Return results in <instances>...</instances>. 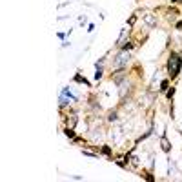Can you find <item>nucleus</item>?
<instances>
[{
  "label": "nucleus",
  "mask_w": 182,
  "mask_h": 182,
  "mask_svg": "<svg viewBox=\"0 0 182 182\" xmlns=\"http://www.w3.org/2000/svg\"><path fill=\"white\" fill-rule=\"evenodd\" d=\"M75 80H77V82H84V84H86V86H89V82H87L86 78H82L80 75H77V77H75Z\"/></svg>",
  "instance_id": "2"
},
{
  "label": "nucleus",
  "mask_w": 182,
  "mask_h": 182,
  "mask_svg": "<svg viewBox=\"0 0 182 182\" xmlns=\"http://www.w3.org/2000/svg\"><path fill=\"white\" fill-rule=\"evenodd\" d=\"M180 66H182V58L177 57V55H171L169 62H167V67H169V75H171V77H177V75H179Z\"/></svg>",
  "instance_id": "1"
},
{
  "label": "nucleus",
  "mask_w": 182,
  "mask_h": 182,
  "mask_svg": "<svg viewBox=\"0 0 182 182\" xmlns=\"http://www.w3.org/2000/svg\"><path fill=\"white\" fill-rule=\"evenodd\" d=\"M66 135H67V137H71V138H73V135H75V133L71 131V129H66Z\"/></svg>",
  "instance_id": "3"
}]
</instances>
